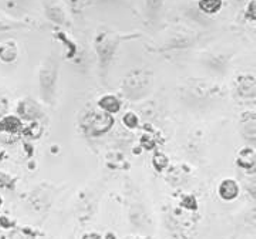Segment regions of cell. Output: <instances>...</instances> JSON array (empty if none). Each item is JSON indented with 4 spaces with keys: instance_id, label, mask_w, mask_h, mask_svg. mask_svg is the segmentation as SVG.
<instances>
[{
    "instance_id": "1",
    "label": "cell",
    "mask_w": 256,
    "mask_h": 239,
    "mask_svg": "<svg viewBox=\"0 0 256 239\" xmlns=\"http://www.w3.org/2000/svg\"><path fill=\"white\" fill-rule=\"evenodd\" d=\"M22 120L16 116H6L0 118V132H6V134H16L18 131H22Z\"/></svg>"
},
{
    "instance_id": "2",
    "label": "cell",
    "mask_w": 256,
    "mask_h": 239,
    "mask_svg": "<svg viewBox=\"0 0 256 239\" xmlns=\"http://www.w3.org/2000/svg\"><path fill=\"white\" fill-rule=\"evenodd\" d=\"M18 114L23 118L36 120L38 118V116H42V111L33 100H24L18 104Z\"/></svg>"
},
{
    "instance_id": "3",
    "label": "cell",
    "mask_w": 256,
    "mask_h": 239,
    "mask_svg": "<svg viewBox=\"0 0 256 239\" xmlns=\"http://www.w3.org/2000/svg\"><path fill=\"white\" fill-rule=\"evenodd\" d=\"M239 186L234 180H225L220 186V195L226 200V201H232L238 196Z\"/></svg>"
},
{
    "instance_id": "4",
    "label": "cell",
    "mask_w": 256,
    "mask_h": 239,
    "mask_svg": "<svg viewBox=\"0 0 256 239\" xmlns=\"http://www.w3.org/2000/svg\"><path fill=\"white\" fill-rule=\"evenodd\" d=\"M18 46L13 42L0 44V60L4 63H13L18 58Z\"/></svg>"
},
{
    "instance_id": "5",
    "label": "cell",
    "mask_w": 256,
    "mask_h": 239,
    "mask_svg": "<svg viewBox=\"0 0 256 239\" xmlns=\"http://www.w3.org/2000/svg\"><path fill=\"white\" fill-rule=\"evenodd\" d=\"M111 126H112V117H110V114H96L92 117V128L96 130L97 132L107 131Z\"/></svg>"
},
{
    "instance_id": "6",
    "label": "cell",
    "mask_w": 256,
    "mask_h": 239,
    "mask_svg": "<svg viewBox=\"0 0 256 239\" xmlns=\"http://www.w3.org/2000/svg\"><path fill=\"white\" fill-rule=\"evenodd\" d=\"M98 106H100V108H102L107 114H116V112H118L120 108H121V104H120L118 98L114 97V96H104L100 102H98Z\"/></svg>"
},
{
    "instance_id": "7",
    "label": "cell",
    "mask_w": 256,
    "mask_h": 239,
    "mask_svg": "<svg viewBox=\"0 0 256 239\" xmlns=\"http://www.w3.org/2000/svg\"><path fill=\"white\" fill-rule=\"evenodd\" d=\"M198 4L202 12H205L208 14H215L222 9L224 0H198Z\"/></svg>"
},
{
    "instance_id": "8",
    "label": "cell",
    "mask_w": 256,
    "mask_h": 239,
    "mask_svg": "<svg viewBox=\"0 0 256 239\" xmlns=\"http://www.w3.org/2000/svg\"><path fill=\"white\" fill-rule=\"evenodd\" d=\"M56 76L48 73V70H42V92H53V83H54Z\"/></svg>"
},
{
    "instance_id": "9",
    "label": "cell",
    "mask_w": 256,
    "mask_h": 239,
    "mask_svg": "<svg viewBox=\"0 0 256 239\" xmlns=\"http://www.w3.org/2000/svg\"><path fill=\"white\" fill-rule=\"evenodd\" d=\"M122 122H124V126L127 127V128H137L138 127V122H140V120H138L137 114H134V112H127L126 114V117L122 120Z\"/></svg>"
},
{
    "instance_id": "10",
    "label": "cell",
    "mask_w": 256,
    "mask_h": 239,
    "mask_svg": "<svg viewBox=\"0 0 256 239\" xmlns=\"http://www.w3.org/2000/svg\"><path fill=\"white\" fill-rule=\"evenodd\" d=\"M154 166H156V170H164L165 166H168V158L164 156V154H156L154 156Z\"/></svg>"
},
{
    "instance_id": "11",
    "label": "cell",
    "mask_w": 256,
    "mask_h": 239,
    "mask_svg": "<svg viewBox=\"0 0 256 239\" xmlns=\"http://www.w3.org/2000/svg\"><path fill=\"white\" fill-rule=\"evenodd\" d=\"M246 18L256 22V0H250L246 8Z\"/></svg>"
},
{
    "instance_id": "12",
    "label": "cell",
    "mask_w": 256,
    "mask_h": 239,
    "mask_svg": "<svg viewBox=\"0 0 256 239\" xmlns=\"http://www.w3.org/2000/svg\"><path fill=\"white\" fill-rule=\"evenodd\" d=\"M84 239H100V236H98V235H96V234H90V235H86Z\"/></svg>"
},
{
    "instance_id": "13",
    "label": "cell",
    "mask_w": 256,
    "mask_h": 239,
    "mask_svg": "<svg viewBox=\"0 0 256 239\" xmlns=\"http://www.w3.org/2000/svg\"><path fill=\"white\" fill-rule=\"evenodd\" d=\"M0 205H2V198H0Z\"/></svg>"
},
{
    "instance_id": "14",
    "label": "cell",
    "mask_w": 256,
    "mask_h": 239,
    "mask_svg": "<svg viewBox=\"0 0 256 239\" xmlns=\"http://www.w3.org/2000/svg\"><path fill=\"white\" fill-rule=\"evenodd\" d=\"M146 239H150V238H146Z\"/></svg>"
}]
</instances>
